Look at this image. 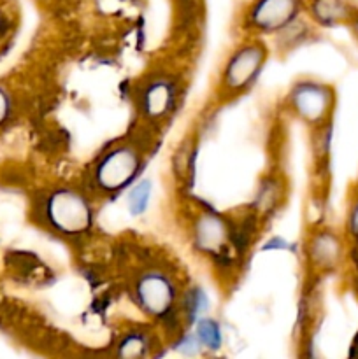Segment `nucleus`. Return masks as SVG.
Wrapping results in <instances>:
<instances>
[{"label":"nucleus","instance_id":"obj_1","mask_svg":"<svg viewBox=\"0 0 358 359\" xmlns=\"http://www.w3.org/2000/svg\"><path fill=\"white\" fill-rule=\"evenodd\" d=\"M46 219L62 233H81L90 226L91 209L77 191L58 189L46 202Z\"/></svg>","mask_w":358,"mask_h":359},{"label":"nucleus","instance_id":"obj_2","mask_svg":"<svg viewBox=\"0 0 358 359\" xmlns=\"http://www.w3.org/2000/svg\"><path fill=\"white\" fill-rule=\"evenodd\" d=\"M139 154L126 146L107 151L95 167V182L104 191H118L125 188L139 170Z\"/></svg>","mask_w":358,"mask_h":359},{"label":"nucleus","instance_id":"obj_3","mask_svg":"<svg viewBox=\"0 0 358 359\" xmlns=\"http://www.w3.org/2000/svg\"><path fill=\"white\" fill-rule=\"evenodd\" d=\"M137 302L151 316H167L174 302V287L161 273H144L135 286Z\"/></svg>","mask_w":358,"mask_h":359},{"label":"nucleus","instance_id":"obj_4","mask_svg":"<svg viewBox=\"0 0 358 359\" xmlns=\"http://www.w3.org/2000/svg\"><path fill=\"white\" fill-rule=\"evenodd\" d=\"M265 60V48L260 44H248L239 49L225 69V86L228 90H241L258 74Z\"/></svg>","mask_w":358,"mask_h":359},{"label":"nucleus","instance_id":"obj_5","mask_svg":"<svg viewBox=\"0 0 358 359\" xmlns=\"http://www.w3.org/2000/svg\"><path fill=\"white\" fill-rule=\"evenodd\" d=\"M298 11V0H256L249 11V25L262 32L286 27Z\"/></svg>","mask_w":358,"mask_h":359},{"label":"nucleus","instance_id":"obj_6","mask_svg":"<svg viewBox=\"0 0 358 359\" xmlns=\"http://www.w3.org/2000/svg\"><path fill=\"white\" fill-rule=\"evenodd\" d=\"M291 105L309 123H318L332 105V93L316 83H302L291 93Z\"/></svg>","mask_w":358,"mask_h":359},{"label":"nucleus","instance_id":"obj_7","mask_svg":"<svg viewBox=\"0 0 358 359\" xmlns=\"http://www.w3.org/2000/svg\"><path fill=\"white\" fill-rule=\"evenodd\" d=\"M175 93L172 83L165 79H157L147 84L146 90L140 95V102H142V109L147 116L158 118L171 109Z\"/></svg>","mask_w":358,"mask_h":359},{"label":"nucleus","instance_id":"obj_8","mask_svg":"<svg viewBox=\"0 0 358 359\" xmlns=\"http://www.w3.org/2000/svg\"><path fill=\"white\" fill-rule=\"evenodd\" d=\"M227 230L223 221L214 216H202L195 224L197 245L204 251L216 252L225 245Z\"/></svg>","mask_w":358,"mask_h":359},{"label":"nucleus","instance_id":"obj_9","mask_svg":"<svg viewBox=\"0 0 358 359\" xmlns=\"http://www.w3.org/2000/svg\"><path fill=\"white\" fill-rule=\"evenodd\" d=\"M340 248L339 238L330 231L316 235L314 241L311 242V259L319 266V269H332L340 259Z\"/></svg>","mask_w":358,"mask_h":359},{"label":"nucleus","instance_id":"obj_10","mask_svg":"<svg viewBox=\"0 0 358 359\" xmlns=\"http://www.w3.org/2000/svg\"><path fill=\"white\" fill-rule=\"evenodd\" d=\"M312 14L321 25H339L351 18V9L344 0H314Z\"/></svg>","mask_w":358,"mask_h":359},{"label":"nucleus","instance_id":"obj_11","mask_svg":"<svg viewBox=\"0 0 358 359\" xmlns=\"http://www.w3.org/2000/svg\"><path fill=\"white\" fill-rule=\"evenodd\" d=\"M199 340L204 344L206 347H211V349H218L221 346V332L218 323L211 321V319H206L199 325Z\"/></svg>","mask_w":358,"mask_h":359},{"label":"nucleus","instance_id":"obj_12","mask_svg":"<svg viewBox=\"0 0 358 359\" xmlns=\"http://www.w3.org/2000/svg\"><path fill=\"white\" fill-rule=\"evenodd\" d=\"M151 195V184L150 182H140L133 188V191L128 196V207L133 214H140L147 207Z\"/></svg>","mask_w":358,"mask_h":359},{"label":"nucleus","instance_id":"obj_13","mask_svg":"<svg viewBox=\"0 0 358 359\" xmlns=\"http://www.w3.org/2000/svg\"><path fill=\"white\" fill-rule=\"evenodd\" d=\"M206 307H207V298L204 297L202 291L199 290L192 291L188 300H186V309H188L190 319H195L197 316H199V312L204 311Z\"/></svg>","mask_w":358,"mask_h":359},{"label":"nucleus","instance_id":"obj_14","mask_svg":"<svg viewBox=\"0 0 358 359\" xmlns=\"http://www.w3.org/2000/svg\"><path fill=\"white\" fill-rule=\"evenodd\" d=\"M144 347H146V346H144L142 339H140V337L132 335V337H128V339H126L125 342L121 344V354H123V356H128L130 349H133L132 351V356H139V354H142Z\"/></svg>","mask_w":358,"mask_h":359},{"label":"nucleus","instance_id":"obj_15","mask_svg":"<svg viewBox=\"0 0 358 359\" xmlns=\"http://www.w3.org/2000/svg\"><path fill=\"white\" fill-rule=\"evenodd\" d=\"M350 228H351V231H353V235H358V202L354 203L353 210H351Z\"/></svg>","mask_w":358,"mask_h":359},{"label":"nucleus","instance_id":"obj_16","mask_svg":"<svg viewBox=\"0 0 358 359\" xmlns=\"http://www.w3.org/2000/svg\"><path fill=\"white\" fill-rule=\"evenodd\" d=\"M7 111H9V104H7V97L0 91V121L7 116Z\"/></svg>","mask_w":358,"mask_h":359},{"label":"nucleus","instance_id":"obj_17","mask_svg":"<svg viewBox=\"0 0 358 359\" xmlns=\"http://www.w3.org/2000/svg\"><path fill=\"white\" fill-rule=\"evenodd\" d=\"M353 32H354V35H357V39H358V18H354V20H353Z\"/></svg>","mask_w":358,"mask_h":359}]
</instances>
